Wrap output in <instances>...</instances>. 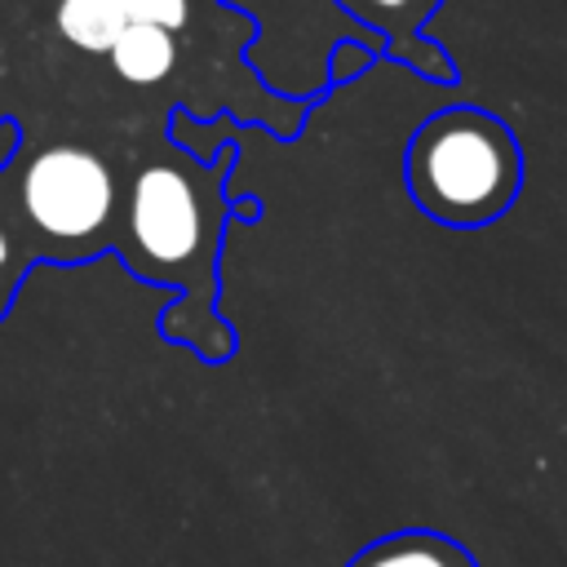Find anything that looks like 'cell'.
<instances>
[{"label":"cell","instance_id":"1","mask_svg":"<svg viewBox=\"0 0 567 567\" xmlns=\"http://www.w3.org/2000/svg\"><path fill=\"white\" fill-rule=\"evenodd\" d=\"M412 204L456 230L487 226L523 190V151L509 124L483 106H443L416 124L403 151Z\"/></svg>","mask_w":567,"mask_h":567},{"label":"cell","instance_id":"2","mask_svg":"<svg viewBox=\"0 0 567 567\" xmlns=\"http://www.w3.org/2000/svg\"><path fill=\"white\" fill-rule=\"evenodd\" d=\"M124 244L142 275L186 279L217 244L204 186L190 168L155 159L137 168L124 204Z\"/></svg>","mask_w":567,"mask_h":567},{"label":"cell","instance_id":"3","mask_svg":"<svg viewBox=\"0 0 567 567\" xmlns=\"http://www.w3.org/2000/svg\"><path fill=\"white\" fill-rule=\"evenodd\" d=\"M18 204L53 248H93L115 217V173L97 151L53 142L27 159Z\"/></svg>","mask_w":567,"mask_h":567},{"label":"cell","instance_id":"4","mask_svg":"<svg viewBox=\"0 0 567 567\" xmlns=\"http://www.w3.org/2000/svg\"><path fill=\"white\" fill-rule=\"evenodd\" d=\"M346 567H478V563L461 540H452L443 532L408 527V532L377 536Z\"/></svg>","mask_w":567,"mask_h":567},{"label":"cell","instance_id":"5","mask_svg":"<svg viewBox=\"0 0 567 567\" xmlns=\"http://www.w3.org/2000/svg\"><path fill=\"white\" fill-rule=\"evenodd\" d=\"M111 66L124 84H159L177 66V40L159 22H128L111 44Z\"/></svg>","mask_w":567,"mask_h":567},{"label":"cell","instance_id":"6","mask_svg":"<svg viewBox=\"0 0 567 567\" xmlns=\"http://www.w3.org/2000/svg\"><path fill=\"white\" fill-rule=\"evenodd\" d=\"M62 40H71L84 53H111L115 35L128 27V13L120 0H58L53 13Z\"/></svg>","mask_w":567,"mask_h":567},{"label":"cell","instance_id":"7","mask_svg":"<svg viewBox=\"0 0 567 567\" xmlns=\"http://www.w3.org/2000/svg\"><path fill=\"white\" fill-rule=\"evenodd\" d=\"M350 13H359L363 22L381 27V31H408L416 27L439 0H341Z\"/></svg>","mask_w":567,"mask_h":567},{"label":"cell","instance_id":"8","mask_svg":"<svg viewBox=\"0 0 567 567\" xmlns=\"http://www.w3.org/2000/svg\"><path fill=\"white\" fill-rule=\"evenodd\" d=\"M128 22H159L168 31H182L190 18V0H120Z\"/></svg>","mask_w":567,"mask_h":567},{"label":"cell","instance_id":"9","mask_svg":"<svg viewBox=\"0 0 567 567\" xmlns=\"http://www.w3.org/2000/svg\"><path fill=\"white\" fill-rule=\"evenodd\" d=\"M9 284H13V239H9V230L0 226V310H4V301H9Z\"/></svg>","mask_w":567,"mask_h":567}]
</instances>
